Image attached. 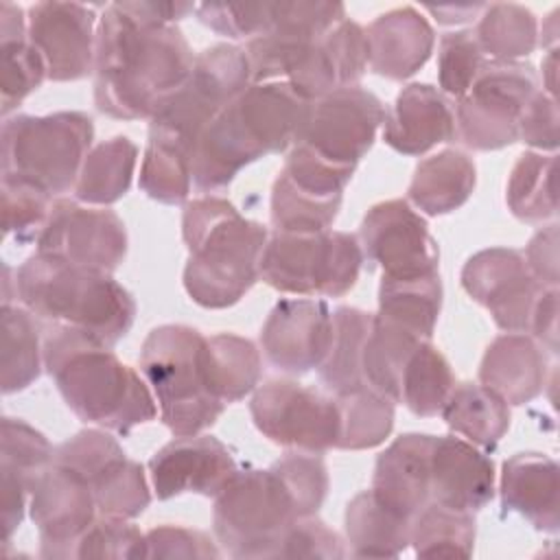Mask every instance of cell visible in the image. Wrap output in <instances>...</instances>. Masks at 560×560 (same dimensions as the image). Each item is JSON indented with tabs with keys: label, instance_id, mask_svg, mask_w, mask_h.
Here are the masks:
<instances>
[{
	"label": "cell",
	"instance_id": "obj_10",
	"mask_svg": "<svg viewBox=\"0 0 560 560\" xmlns=\"http://www.w3.org/2000/svg\"><path fill=\"white\" fill-rule=\"evenodd\" d=\"M361 262L359 238L348 232H273L260 256V278L282 293L341 298L357 284Z\"/></svg>",
	"mask_w": 560,
	"mask_h": 560
},
{
	"label": "cell",
	"instance_id": "obj_31",
	"mask_svg": "<svg viewBox=\"0 0 560 560\" xmlns=\"http://www.w3.org/2000/svg\"><path fill=\"white\" fill-rule=\"evenodd\" d=\"M346 540L357 558H396L409 547L411 518L381 503L372 490L346 505Z\"/></svg>",
	"mask_w": 560,
	"mask_h": 560
},
{
	"label": "cell",
	"instance_id": "obj_17",
	"mask_svg": "<svg viewBox=\"0 0 560 560\" xmlns=\"http://www.w3.org/2000/svg\"><path fill=\"white\" fill-rule=\"evenodd\" d=\"M464 291L490 311L505 332H527L542 287L529 271L525 256L510 247L472 254L462 269Z\"/></svg>",
	"mask_w": 560,
	"mask_h": 560
},
{
	"label": "cell",
	"instance_id": "obj_18",
	"mask_svg": "<svg viewBox=\"0 0 560 560\" xmlns=\"http://www.w3.org/2000/svg\"><path fill=\"white\" fill-rule=\"evenodd\" d=\"M28 510L39 532V553L48 560L72 558L77 540L98 512L88 479L57 462L35 481Z\"/></svg>",
	"mask_w": 560,
	"mask_h": 560
},
{
	"label": "cell",
	"instance_id": "obj_24",
	"mask_svg": "<svg viewBox=\"0 0 560 560\" xmlns=\"http://www.w3.org/2000/svg\"><path fill=\"white\" fill-rule=\"evenodd\" d=\"M455 138V109L440 88L405 85L383 118V140L402 155H422Z\"/></svg>",
	"mask_w": 560,
	"mask_h": 560
},
{
	"label": "cell",
	"instance_id": "obj_23",
	"mask_svg": "<svg viewBox=\"0 0 560 560\" xmlns=\"http://www.w3.org/2000/svg\"><path fill=\"white\" fill-rule=\"evenodd\" d=\"M50 442L20 418H2L0 427V518L2 540L11 536L24 518L31 492L39 475L52 464Z\"/></svg>",
	"mask_w": 560,
	"mask_h": 560
},
{
	"label": "cell",
	"instance_id": "obj_39",
	"mask_svg": "<svg viewBox=\"0 0 560 560\" xmlns=\"http://www.w3.org/2000/svg\"><path fill=\"white\" fill-rule=\"evenodd\" d=\"M453 387L455 378L446 357L431 339L420 341L402 368L398 402L420 418H431L442 411Z\"/></svg>",
	"mask_w": 560,
	"mask_h": 560
},
{
	"label": "cell",
	"instance_id": "obj_57",
	"mask_svg": "<svg viewBox=\"0 0 560 560\" xmlns=\"http://www.w3.org/2000/svg\"><path fill=\"white\" fill-rule=\"evenodd\" d=\"M527 332L551 354L558 352V287L542 289Z\"/></svg>",
	"mask_w": 560,
	"mask_h": 560
},
{
	"label": "cell",
	"instance_id": "obj_25",
	"mask_svg": "<svg viewBox=\"0 0 560 560\" xmlns=\"http://www.w3.org/2000/svg\"><path fill=\"white\" fill-rule=\"evenodd\" d=\"M494 497V466L475 444L455 435H435L431 451V501L479 512Z\"/></svg>",
	"mask_w": 560,
	"mask_h": 560
},
{
	"label": "cell",
	"instance_id": "obj_21",
	"mask_svg": "<svg viewBox=\"0 0 560 560\" xmlns=\"http://www.w3.org/2000/svg\"><path fill=\"white\" fill-rule=\"evenodd\" d=\"M230 448L214 435H177L149 459L151 486L158 499L186 492L217 497L236 475Z\"/></svg>",
	"mask_w": 560,
	"mask_h": 560
},
{
	"label": "cell",
	"instance_id": "obj_29",
	"mask_svg": "<svg viewBox=\"0 0 560 560\" xmlns=\"http://www.w3.org/2000/svg\"><path fill=\"white\" fill-rule=\"evenodd\" d=\"M545 348L525 332L499 335L483 352L479 383L508 405H525L540 396L547 383Z\"/></svg>",
	"mask_w": 560,
	"mask_h": 560
},
{
	"label": "cell",
	"instance_id": "obj_11",
	"mask_svg": "<svg viewBox=\"0 0 560 560\" xmlns=\"http://www.w3.org/2000/svg\"><path fill=\"white\" fill-rule=\"evenodd\" d=\"M538 74L523 61H486L455 107V136L475 151L518 140V118L538 92Z\"/></svg>",
	"mask_w": 560,
	"mask_h": 560
},
{
	"label": "cell",
	"instance_id": "obj_59",
	"mask_svg": "<svg viewBox=\"0 0 560 560\" xmlns=\"http://www.w3.org/2000/svg\"><path fill=\"white\" fill-rule=\"evenodd\" d=\"M26 18L22 7L13 2H2L0 4V42H15V39H26Z\"/></svg>",
	"mask_w": 560,
	"mask_h": 560
},
{
	"label": "cell",
	"instance_id": "obj_36",
	"mask_svg": "<svg viewBox=\"0 0 560 560\" xmlns=\"http://www.w3.org/2000/svg\"><path fill=\"white\" fill-rule=\"evenodd\" d=\"M442 308V282L438 273L416 278H381L378 317L389 319L420 339H431Z\"/></svg>",
	"mask_w": 560,
	"mask_h": 560
},
{
	"label": "cell",
	"instance_id": "obj_33",
	"mask_svg": "<svg viewBox=\"0 0 560 560\" xmlns=\"http://www.w3.org/2000/svg\"><path fill=\"white\" fill-rule=\"evenodd\" d=\"M372 326V315L339 306L332 313V339L324 363L317 368L319 381L328 394L339 396L368 387L363 378V348Z\"/></svg>",
	"mask_w": 560,
	"mask_h": 560
},
{
	"label": "cell",
	"instance_id": "obj_26",
	"mask_svg": "<svg viewBox=\"0 0 560 560\" xmlns=\"http://www.w3.org/2000/svg\"><path fill=\"white\" fill-rule=\"evenodd\" d=\"M435 435L405 433L376 459L372 492L394 512L413 521L431 501V451Z\"/></svg>",
	"mask_w": 560,
	"mask_h": 560
},
{
	"label": "cell",
	"instance_id": "obj_46",
	"mask_svg": "<svg viewBox=\"0 0 560 560\" xmlns=\"http://www.w3.org/2000/svg\"><path fill=\"white\" fill-rule=\"evenodd\" d=\"M190 186V155L171 144L149 140L140 166V188L147 192V197L160 203L177 206L188 199Z\"/></svg>",
	"mask_w": 560,
	"mask_h": 560
},
{
	"label": "cell",
	"instance_id": "obj_50",
	"mask_svg": "<svg viewBox=\"0 0 560 560\" xmlns=\"http://www.w3.org/2000/svg\"><path fill=\"white\" fill-rule=\"evenodd\" d=\"M289 488L300 518L313 516L328 492V470L317 453L293 451L271 466Z\"/></svg>",
	"mask_w": 560,
	"mask_h": 560
},
{
	"label": "cell",
	"instance_id": "obj_22",
	"mask_svg": "<svg viewBox=\"0 0 560 560\" xmlns=\"http://www.w3.org/2000/svg\"><path fill=\"white\" fill-rule=\"evenodd\" d=\"M368 61L365 28L346 18L311 46L284 81L315 103L335 90L359 85Z\"/></svg>",
	"mask_w": 560,
	"mask_h": 560
},
{
	"label": "cell",
	"instance_id": "obj_56",
	"mask_svg": "<svg viewBox=\"0 0 560 560\" xmlns=\"http://www.w3.org/2000/svg\"><path fill=\"white\" fill-rule=\"evenodd\" d=\"M525 262L542 287H558V225L536 232L525 247Z\"/></svg>",
	"mask_w": 560,
	"mask_h": 560
},
{
	"label": "cell",
	"instance_id": "obj_12",
	"mask_svg": "<svg viewBox=\"0 0 560 560\" xmlns=\"http://www.w3.org/2000/svg\"><path fill=\"white\" fill-rule=\"evenodd\" d=\"M249 411L256 429L273 444L317 455L337 448L339 407L332 394L271 378L254 389Z\"/></svg>",
	"mask_w": 560,
	"mask_h": 560
},
{
	"label": "cell",
	"instance_id": "obj_55",
	"mask_svg": "<svg viewBox=\"0 0 560 560\" xmlns=\"http://www.w3.org/2000/svg\"><path fill=\"white\" fill-rule=\"evenodd\" d=\"M518 140L542 151L558 147V105L556 96L538 90L518 118Z\"/></svg>",
	"mask_w": 560,
	"mask_h": 560
},
{
	"label": "cell",
	"instance_id": "obj_58",
	"mask_svg": "<svg viewBox=\"0 0 560 560\" xmlns=\"http://www.w3.org/2000/svg\"><path fill=\"white\" fill-rule=\"evenodd\" d=\"M125 7L151 24H175L177 20L197 11L192 2H155V0H140V2H125Z\"/></svg>",
	"mask_w": 560,
	"mask_h": 560
},
{
	"label": "cell",
	"instance_id": "obj_9",
	"mask_svg": "<svg viewBox=\"0 0 560 560\" xmlns=\"http://www.w3.org/2000/svg\"><path fill=\"white\" fill-rule=\"evenodd\" d=\"M252 83L245 48L217 44L195 57L186 83L151 118L149 140L171 144L186 155L201 131Z\"/></svg>",
	"mask_w": 560,
	"mask_h": 560
},
{
	"label": "cell",
	"instance_id": "obj_1",
	"mask_svg": "<svg viewBox=\"0 0 560 560\" xmlns=\"http://www.w3.org/2000/svg\"><path fill=\"white\" fill-rule=\"evenodd\" d=\"M195 55L175 24H151L125 2L105 7L96 28L94 103L118 120L153 118L186 83Z\"/></svg>",
	"mask_w": 560,
	"mask_h": 560
},
{
	"label": "cell",
	"instance_id": "obj_6",
	"mask_svg": "<svg viewBox=\"0 0 560 560\" xmlns=\"http://www.w3.org/2000/svg\"><path fill=\"white\" fill-rule=\"evenodd\" d=\"M140 370L173 435H197L225 411L206 374V337L184 324L153 328L140 350Z\"/></svg>",
	"mask_w": 560,
	"mask_h": 560
},
{
	"label": "cell",
	"instance_id": "obj_14",
	"mask_svg": "<svg viewBox=\"0 0 560 560\" xmlns=\"http://www.w3.org/2000/svg\"><path fill=\"white\" fill-rule=\"evenodd\" d=\"M383 118L385 107L376 94L361 85L341 88L313 103L300 144L337 166L357 168L374 144Z\"/></svg>",
	"mask_w": 560,
	"mask_h": 560
},
{
	"label": "cell",
	"instance_id": "obj_35",
	"mask_svg": "<svg viewBox=\"0 0 560 560\" xmlns=\"http://www.w3.org/2000/svg\"><path fill=\"white\" fill-rule=\"evenodd\" d=\"M262 372L260 352L254 341L219 332L206 337V374L212 394L223 402H236L258 387Z\"/></svg>",
	"mask_w": 560,
	"mask_h": 560
},
{
	"label": "cell",
	"instance_id": "obj_34",
	"mask_svg": "<svg viewBox=\"0 0 560 560\" xmlns=\"http://www.w3.org/2000/svg\"><path fill=\"white\" fill-rule=\"evenodd\" d=\"M138 162V147L127 136H114L83 160L74 184L77 201L88 206H109L127 195Z\"/></svg>",
	"mask_w": 560,
	"mask_h": 560
},
{
	"label": "cell",
	"instance_id": "obj_52",
	"mask_svg": "<svg viewBox=\"0 0 560 560\" xmlns=\"http://www.w3.org/2000/svg\"><path fill=\"white\" fill-rule=\"evenodd\" d=\"M195 13L210 31L249 42L269 28L273 2H203Z\"/></svg>",
	"mask_w": 560,
	"mask_h": 560
},
{
	"label": "cell",
	"instance_id": "obj_40",
	"mask_svg": "<svg viewBox=\"0 0 560 560\" xmlns=\"http://www.w3.org/2000/svg\"><path fill=\"white\" fill-rule=\"evenodd\" d=\"M2 394L26 389L42 372L44 348H39V332L33 313L24 306L2 304Z\"/></svg>",
	"mask_w": 560,
	"mask_h": 560
},
{
	"label": "cell",
	"instance_id": "obj_15",
	"mask_svg": "<svg viewBox=\"0 0 560 560\" xmlns=\"http://www.w3.org/2000/svg\"><path fill=\"white\" fill-rule=\"evenodd\" d=\"M363 258L383 278H416L438 273V243L427 221L402 199H387L368 210L359 230Z\"/></svg>",
	"mask_w": 560,
	"mask_h": 560
},
{
	"label": "cell",
	"instance_id": "obj_32",
	"mask_svg": "<svg viewBox=\"0 0 560 560\" xmlns=\"http://www.w3.org/2000/svg\"><path fill=\"white\" fill-rule=\"evenodd\" d=\"M440 416L455 433L486 451H492L510 429L508 402L481 383L453 387Z\"/></svg>",
	"mask_w": 560,
	"mask_h": 560
},
{
	"label": "cell",
	"instance_id": "obj_48",
	"mask_svg": "<svg viewBox=\"0 0 560 560\" xmlns=\"http://www.w3.org/2000/svg\"><path fill=\"white\" fill-rule=\"evenodd\" d=\"M483 63L486 57L477 44L475 31L464 28L444 33L438 48L440 92L459 101L470 90Z\"/></svg>",
	"mask_w": 560,
	"mask_h": 560
},
{
	"label": "cell",
	"instance_id": "obj_5",
	"mask_svg": "<svg viewBox=\"0 0 560 560\" xmlns=\"http://www.w3.org/2000/svg\"><path fill=\"white\" fill-rule=\"evenodd\" d=\"M15 298L52 326L77 328L109 348L136 319L131 293L112 273L39 252L15 271Z\"/></svg>",
	"mask_w": 560,
	"mask_h": 560
},
{
	"label": "cell",
	"instance_id": "obj_42",
	"mask_svg": "<svg viewBox=\"0 0 560 560\" xmlns=\"http://www.w3.org/2000/svg\"><path fill=\"white\" fill-rule=\"evenodd\" d=\"M475 37L483 57L492 61H518L538 46V20L523 4H486Z\"/></svg>",
	"mask_w": 560,
	"mask_h": 560
},
{
	"label": "cell",
	"instance_id": "obj_41",
	"mask_svg": "<svg viewBox=\"0 0 560 560\" xmlns=\"http://www.w3.org/2000/svg\"><path fill=\"white\" fill-rule=\"evenodd\" d=\"M409 545L420 558H468L475 545V514L429 501L411 521Z\"/></svg>",
	"mask_w": 560,
	"mask_h": 560
},
{
	"label": "cell",
	"instance_id": "obj_49",
	"mask_svg": "<svg viewBox=\"0 0 560 560\" xmlns=\"http://www.w3.org/2000/svg\"><path fill=\"white\" fill-rule=\"evenodd\" d=\"M50 206H52V197L46 190L37 188L31 182L2 175V232H4V236H15L18 241H26L35 232L39 234L48 219Z\"/></svg>",
	"mask_w": 560,
	"mask_h": 560
},
{
	"label": "cell",
	"instance_id": "obj_53",
	"mask_svg": "<svg viewBox=\"0 0 560 560\" xmlns=\"http://www.w3.org/2000/svg\"><path fill=\"white\" fill-rule=\"evenodd\" d=\"M276 558L339 560L346 558V547L341 536L313 514L291 523V527L280 538L271 560Z\"/></svg>",
	"mask_w": 560,
	"mask_h": 560
},
{
	"label": "cell",
	"instance_id": "obj_44",
	"mask_svg": "<svg viewBox=\"0 0 560 560\" xmlns=\"http://www.w3.org/2000/svg\"><path fill=\"white\" fill-rule=\"evenodd\" d=\"M88 483L94 492L101 516L129 521L142 514L151 501L144 468L136 459H129L127 453H120L101 466L92 477H88Z\"/></svg>",
	"mask_w": 560,
	"mask_h": 560
},
{
	"label": "cell",
	"instance_id": "obj_38",
	"mask_svg": "<svg viewBox=\"0 0 560 560\" xmlns=\"http://www.w3.org/2000/svg\"><path fill=\"white\" fill-rule=\"evenodd\" d=\"M510 212L525 223H545L558 214L556 155L527 151L518 155L508 179Z\"/></svg>",
	"mask_w": 560,
	"mask_h": 560
},
{
	"label": "cell",
	"instance_id": "obj_30",
	"mask_svg": "<svg viewBox=\"0 0 560 560\" xmlns=\"http://www.w3.org/2000/svg\"><path fill=\"white\" fill-rule=\"evenodd\" d=\"M475 182V162L457 149H444L416 166L409 199L429 217L448 214L468 201Z\"/></svg>",
	"mask_w": 560,
	"mask_h": 560
},
{
	"label": "cell",
	"instance_id": "obj_27",
	"mask_svg": "<svg viewBox=\"0 0 560 560\" xmlns=\"http://www.w3.org/2000/svg\"><path fill=\"white\" fill-rule=\"evenodd\" d=\"M368 68L385 79L402 81L416 74L431 57L435 35L427 18L413 7L381 13L368 28Z\"/></svg>",
	"mask_w": 560,
	"mask_h": 560
},
{
	"label": "cell",
	"instance_id": "obj_19",
	"mask_svg": "<svg viewBox=\"0 0 560 560\" xmlns=\"http://www.w3.org/2000/svg\"><path fill=\"white\" fill-rule=\"evenodd\" d=\"M96 15L79 2H37L28 9V42L42 55L50 81H77L94 72Z\"/></svg>",
	"mask_w": 560,
	"mask_h": 560
},
{
	"label": "cell",
	"instance_id": "obj_54",
	"mask_svg": "<svg viewBox=\"0 0 560 560\" xmlns=\"http://www.w3.org/2000/svg\"><path fill=\"white\" fill-rule=\"evenodd\" d=\"M147 558H219L221 551L214 540L199 532L179 525H160L144 534Z\"/></svg>",
	"mask_w": 560,
	"mask_h": 560
},
{
	"label": "cell",
	"instance_id": "obj_51",
	"mask_svg": "<svg viewBox=\"0 0 560 560\" xmlns=\"http://www.w3.org/2000/svg\"><path fill=\"white\" fill-rule=\"evenodd\" d=\"M72 558H147L144 534L127 518L101 516L81 534Z\"/></svg>",
	"mask_w": 560,
	"mask_h": 560
},
{
	"label": "cell",
	"instance_id": "obj_16",
	"mask_svg": "<svg viewBox=\"0 0 560 560\" xmlns=\"http://www.w3.org/2000/svg\"><path fill=\"white\" fill-rule=\"evenodd\" d=\"M341 20H346V7L341 2H273L269 28L249 39L245 48L252 83L284 81L311 46Z\"/></svg>",
	"mask_w": 560,
	"mask_h": 560
},
{
	"label": "cell",
	"instance_id": "obj_60",
	"mask_svg": "<svg viewBox=\"0 0 560 560\" xmlns=\"http://www.w3.org/2000/svg\"><path fill=\"white\" fill-rule=\"evenodd\" d=\"M433 15H446L448 13V18H444L442 20V24H459V22H468V20H472V15L475 13H479V11H483L486 9V4H466V7H427Z\"/></svg>",
	"mask_w": 560,
	"mask_h": 560
},
{
	"label": "cell",
	"instance_id": "obj_45",
	"mask_svg": "<svg viewBox=\"0 0 560 560\" xmlns=\"http://www.w3.org/2000/svg\"><path fill=\"white\" fill-rule=\"evenodd\" d=\"M343 197L311 192L278 173L271 188V225L276 232L315 234L330 230Z\"/></svg>",
	"mask_w": 560,
	"mask_h": 560
},
{
	"label": "cell",
	"instance_id": "obj_47",
	"mask_svg": "<svg viewBox=\"0 0 560 560\" xmlns=\"http://www.w3.org/2000/svg\"><path fill=\"white\" fill-rule=\"evenodd\" d=\"M0 112L7 118L44 79H48L46 63L37 48L26 39L0 42Z\"/></svg>",
	"mask_w": 560,
	"mask_h": 560
},
{
	"label": "cell",
	"instance_id": "obj_43",
	"mask_svg": "<svg viewBox=\"0 0 560 560\" xmlns=\"http://www.w3.org/2000/svg\"><path fill=\"white\" fill-rule=\"evenodd\" d=\"M339 407V442L337 448L363 451L385 442L394 427V400L361 387L335 396Z\"/></svg>",
	"mask_w": 560,
	"mask_h": 560
},
{
	"label": "cell",
	"instance_id": "obj_61",
	"mask_svg": "<svg viewBox=\"0 0 560 560\" xmlns=\"http://www.w3.org/2000/svg\"><path fill=\"white\" fill-rule=\"evenodd\" d=\"M556 59H558L556 48H549L547 57L542 59V88L551 96L556 92Z\"/></svg>",
	"mask_w": 560,
	"mask_h": 560
},
{
	"label": "cell",
	"instance_id": "obj_7",
	"mask_svg": "<svg viewBox=\"0 0 560 560\" xmlns=\"http://www.w3.org/2000/svg\"><path fill=\"white\" fill-rule=\"evenodd\" d=\"M92 140L94 125L83 112L15 114L2 122V175L63 195L74 188Z\"/></svg>",
	"mask_w": 560,
	"mask_h": 560
},
{
	"label": "cell",
	"instance_id": "obj_13",
	"mask_svg": "<svg viewBox=\"0 0 560 560\" xmlns=\"http://www.w3.org/2000/svg\"><path fill=\"white\" fill-rule=\"evenodd\" d=\"M35 245L39 254L112 273L127 256V230L114 210L57 199Z\"/></svg>",
	"mask_w": 560,
	"mask_h": 560
},
{
	"label": "cell",
	"instance_id": "obj_3",
	"mask_svg": "<svg viewBox=\"0 0 560 560\" xmlns=\"http://www.w3.org/2000/svg\"><path fill=\"white\" fill-rule=\"evenodd\" d=\"M42 348L46 372L79 420L125 435L155 418L147 383L109 346L77 328L52 326Z\"/></svg>",
	"mask_w": 560,
	"mask_h": 560
},
{
	"label": "cell",
	"instance_id": "obj_37",
	"mask_svg": "<svg viewBox=\"0 0 560 560\" xmlns=\"http://www.w3.org/2000/svg\"><path fill=\"white\" fill-rule=\"evenodd\" d=\"M420 341L429 339H420L411 330L372 315V326L363 348V378L368 387L398 402L402 368Z\"/></svg>",
	"mask_w": 560,
	"mask_h": 560
},
{
	"label": "cell",
	"instance_id": "obj_20",
	"mask_svg": "<svg viewBox=\"0 0 560 560\" xmlns=\"http://www.w3.org/2000/svg\"><path fill=\"white\" fill-rule=\"evenodd\" d=\"M332 313L311 298L280 300L260 332L267 361L284 374H306L317 370L330 348Z\"/></svg>",
	"mask_w": 560,
	"mask_h": 560
},
{
	"label": "cell",
	"instance_id": "obj_28",
	"mask_svg": "<svg viewBox=\"0 0 560 560\" xmlns=\"http://www.w3.org/2000/svg\"><path fill=\"white\" fill-rule=\"evenodd\" d=\"M558 464L545 453H516L503 462L501 508L527 518L538 532L560 527Z\"/></svg>",
	"mask_w": 560,
	"mask_h": 560
},
{
	"label": "cell",
	"instance_id": "obj_2",
	"mask_svg": "<svg viewBox=\"0 0 560 560\" xmlns=\"http://www.w3.org/2000/svg\"><path fill=\"white\" fill-rule=\"evenodd\" d=\"M313 101L287 81L249 83L201 131L190 155L195 188L221 190L258 158L293 149L306 129Z\"/></svg>",
	"mask_w": 560,
	"mask_h": 560
},
{
	"label": "cell",
	"instance_id": "obj_4",
	"mask_svg": "<svg viewBox=\"0 0 560 560\" xmlns=\"http://www.w3.org/2000/svg\"><path fill=\"white\" fill-rule=\"evenodd\" d=\"M182 236L188 249L184 289L195 304L228 308L260 278L267 228L245 219L228 199L208 195L188 201Z\"/></svg>",
	"mask_w": 560,
	"mask_h": 560
},
{
	"label": "cell",
	"instance_id": "obj_8",
	"mask_svg": "<svg viewBox=\"0 0 560 560\" xmlns=\"http://www.w3.org/2000/svg\"><path fill=\"white\" fill-rule=\"evenodd\" d=\"M298 518L295 501L271 466L236 470L214 497V536L223 551L238 560H271Z\"/></svg>",
	"mask_w": 560,
	"mask_h": 560
}]
</instances>
